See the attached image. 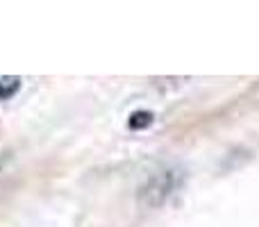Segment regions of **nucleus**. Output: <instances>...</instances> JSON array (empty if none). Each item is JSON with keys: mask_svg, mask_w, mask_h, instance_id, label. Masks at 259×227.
I'll use <instances>...</instances> for the list:
<instances>
[{"mask_svg": "<svg viewBox=\"0 0 259 227\" xmlns=\"http://www.w3.org/2000/svg\"><path fill=\"white\" fill-rule=\"evenodd\" d=\"M150 123H152V116L148 112H137V114H132V118H130V127L132 129H143Z\"/></svg>", "mask_w": 259, "mask_h": 227, "instance_id": "obj_2", "label": "nucleus"}, {"mask_svg": "<svg viewBox=\"0 0 259 227\" xmlns=\"http://www.w3.org/2000/svg\"><path fill=\"white\" fill-rule=\"evenodd\" d=\"M21 86V80L18 77H3L0 80V100H9Z\"/></svg>", "mask_w": 259, "mask_h": 227, "instance_id": "obj_1", "label": "nucleus"}]
</instances>
